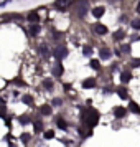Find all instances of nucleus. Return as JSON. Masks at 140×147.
Returning a JSON list of instances; mask_svg holds the SVG:
<instances>
[{
    "instance_id": "nucleus-1",
    "label": "nucleus",
    "mask_w": 140,
    "mask_h": 147,
    "mask_svg": "<svg viewBox=\"0 0 140 147\" xmlns=\"http://www.w3.org/2000/svg\"><path fill=\"white\" fill-rule=\"evenodd\" d=\"M87 10H89V2L87 0H79L76 3V8H74V12H76L78 17H84L87 13Z\"/></svg>"
},
{
    "instance_id": "nucleus-2",
    "label": "nucleus",
    "mask_w": 140,
    "mask_h": 147,
    "mask_svg": "<svg viewBox=\"0 0 140 147\" xmlns=\"http://www.w3.org/2000/svg\"><path fill=\"white\" fill-rule=\"evenodd\" d=\"M97 119H99V117H97V113H96L94 109H89V111L84 114V121H86L89 126H94V124H97Z\"/></svg>"
},
{
    "instance_id": "nucleus-3",
    "label": "nucleus",
    "mask_w": 140,
    "mask_h": 147,
    "mask_svg": "<svg viewBox=\"0 0 140 147\" xmlns=\"http://www.w3.org/2000/svg\"><path fill=\"white\" fill-rule=\"evenodd\" d=\"M73 3H74V0H56V2H54V7H56V8H61V10H64V8L71 7Z\"/></svg>"
},
{
    "instance_id": "nucleus-4",
    "label": "nucleus",
    "mask_w": 140,
    "mask_h": 147,
    "mask_svg": "<svg viewBox=\"0 0 140 147\" xmlns=\"http://www.w3.org/2000/svg\"><path fill=\"white\" fill-rule=\"evenodd\" d=\"M66 55H68V51H66V48H64V47H58V48H54V56H56L58 60L64 58Z\"/></svg>"
},
{
    "instance_id": "nucleus-5",
    "label": "nucleus",
    "mask_w": 140,
    "mask_h": 147,
    "mask_svg": "<svg viewBox=\"0 0 140 147\" xmlns=\"http://www.w3.org/2000/svg\"><path fill=\"white\" fill-rule=\"evenodd\" d=\"M92 15L96 17V18L102 17V15H104V8H102V7H96V8L92 10Z\"/></svg>"
},
{
    "instance_id": "nucleus-6",
    "label": "nucleus",
    "mask_w": 140,
    "mask_h": 147,
    "mask_svg": "<svg viewBox=\"0 0 140 147\" xmlns=\"http://www.w3.org/2000/svg\"><path fill=\"white\" fill-rule=\"evenodd\" d=\"M127 114V111L124 107H115V117H124Z\"/></svg>"
},
{
    "instance_id": "nucleus-7",
    "label": "nucleus",
    "mask_w": 140,
    "mask_h": 147,
    "mask_svg": "<svg viewBox=\"0 0 140 147\" xmlns=\"http://www.w3.org/2000/svg\"><path fill=\"white\" fill-rule=\"evenodd\" d=\"M82 86L84 88H94L96 86V80H92V78H91V80H86L82 83Z\"/></svg>"
},
{
    "instance_id": "nucleus-8",
    "label": "nucleus",
    "mask_w": 140,
    "mask_h": 147,
    "mask_svg": "<svg viewBox=\"0 0 140 147\" xmlns=\"http://www.w3.org/2000/svg\"><path fill=\"white\" fill-rule=\"evenodd\" d=\"M96 33L104 35V33H107V28L104 27V25H96Z\"/></svg>"
},
{
    "instance_id": "nucleus-9",
    "label": "nucleus",
    "mask_w": 140,
    "mask_h": 147,
    "mask_svg": "<svg viewBox=\"0 0 140 147\" xmlns=\"http://www.w3.org/2000/svg\"><path fill=\"white\" fill-rule=\"evenodd\" d=\"M129 109H130L132 113H135V114H140V107L137 106L135 102H130V104H129Z\"/></svg>"
},
{
    "instance_id": "nucleus-10",
    "label": "nucleus",
    "mask_w": 140,
    "mask_h": 147,
    "mask_svg": "<svg viewBox=\"0 0 140 147\" xmlns=\"http://www.w3.org/2000/svg\"><path fill=\"white\" fill-rule=\"evenodd\" d=\"M129 80H130V73H127V71H124V73L120 74V81H122V83H127Z\"/></svg>"
},
{
    "instance_id": "nucleus-11",
    "label": "nucleus",
    "mask_w": 140,
    "mask_h": 147,
    "mask_svg": "<svg viewBox=\"0 0 140 147\" xmlns=\"http://www.w3.org/2000/svg\"><path fill=\"white\" fill-rule=\"evenodd\" d=\"M100 58H102V60L111 58V51H109V50H100Z\"/></svg>"
},
{
    "instance_id": "nucleus-12",
    "label": "nucleus",
    "mask_w": 140,
    "mask_h": 147,
    "mask_svg": "<svg viewBox=\"0 0 140 147\" xmlns=\"http://www.w3.org/2000/svg\"><path fill=\"white\" fill-rule=\"evenodd\" d=\"M40 111H41V114H46V116H48V114H51V107H50V106H41Z\"/></svg>"
},
{
    "instance_id": "nucleus-13",
    "label": "nucleus",
    "mask_w": 140,
    "mask_h": 147,
    "mask_svg": "<svg viewBox=\"0 0 140 147\" xmlns=\"http://www.w3.org/2000/svg\"><path fill=\"white\" fill-rule=\"evenodd\" d=\"M28 20L30 22H38V15L36 13H30L28 15Z\"/></svg>"
},
{
    "instance_id": "nucleus-14",
    "label": "nucleus",
    "mask_w": 140,
    "mask_h": 147,
    "mask_svg": "<svg viewBox=\"0 0 140 147\" xmlns=\"http://www.w3.org/2000/svg\"><path fill=\"white\" fill-rule=\"evenodd\" d=\"M58 126L61 127V129H66L68 124H66V121H63V119H58Z\"/></svg>"
},
{
    "instance_id": "nucleus-15",
    "label": "nucleus",
    "mask_w": 140,
    "mask_h": 147,
    "mask_svg": "<svg viewBox=\"0 0 140 147\" xmlns=\"http://www.w3.org/2000/svg\"><path fill=\"white\" fill-rule=\"evenodd\" d=\"M114 36H115V40H122V38H124V32H115V35H114Z\"/></svg>"
},
{
    "instance_id": "nucleus-16",
    "label": "nucleus",
    "mask_w": 140,
    "mask_h": 147,
    "mask_svg": "<svg viewBox=\"0 0 140 147\" xmlns=\"http://www.w3.org/2000/svg\"><path fill=\"white\" fill-rule=\"evenodd\" d=\"M43 129V124H41V121H36L35 122V131H41Z\"/></svg>"
},
{
    "instance_id": "nucleus-17",
    "label": "nucleus",
    "mask_w": 140,
    "mask_h": 147,
    "mask_svg": "<svg viewBox=\"0 0 140 147\" xmlns=\"http://www.w3.org/2000/svg\"><path fill=\"white\" fill-rule=\"evenodd\" d=\"M132 28L139 30V28H140V20H133V22H132Z\"/></svg>"
},
{
    "instance_id": "nucleus-18",
    "label": "nucleus",
    "mask_w": 140,
    "mask_h": 147,
    "mask_svg": "<svg viewBox=\"0 0 140 147\" xmlns=\"http://www.w3.org/2000/svg\"><path fill=\"white\" fill-rule=\"evenodd\" d=\"M119 96L122 98V99H125V98H127V93H125V89H122V88H120V89H119Z\"/></svg>"
},
{
    "instance_id": "nucleus-19",
    "label": "nucleus",
    "mask_w": 140,
    "mask_h": 147,
    "mask_svg": "<svg viewBox=\"0 0 140 147\" xmlns=\"http://www.w3.org/2000/svg\"><path fill=\"white\" fill-rule=\"evenodd\" d=\"M91 66H92L94 69H99V61H96V60H92V61H91Z\"/></svg>"
},
{
    "instance_id": "nucleus-20",
    "label": "nucleus",
    "mask_w": 140,
    "mask_h": 147,
    "mask_svg": "<svg viewBox=\"0 0 140 147\" xmlns=\"http://www.w3.org/2000/svg\"><path fill=\"white\" fill-rule=\"evenodd\" d=\"M61 73H63V68H61L60 65H58V66L54 68V74H56V76H58V74H61Z\"/></svg>"
},
{
    "instance_id": "nucleus-21",
    "label": "nucleus",
    "mask_w": 140,
    "mask_h": 147,
    "mask_svg": "<svg viewBox=\"0 0 140 147\" xmlns=\"http://www.w3.org/2000/svg\"><path fill=\"white\" fill-rule=\"evenodd\" d=\"M23 101H25V102H27V104H31V96H23Z\"/></svg>"
},
{
    "instance_id": "nucleus-22",
    "label": "nucleus",
    "mask_w": 140,
    "mask_h": 147,
    "mask_svg": "<svg viewBox=\"0 0 140 147\" xmlns=\"http://www.w3.org/2000/svg\"><path fill=\"white\" fill-rule=\"evenodd\" d=\"M53 136H54V132H53V131H48V132H45V137H46V139H51Z\"/></svg>"
},
{
    "instance_id": "nucleus-23",
    "label": "nucleus",
    "mask_w": 140,
    "mask_h": 147,
    "mask_svg": "<svg viewBox=\"0 0 140 147\" xmlns=\"http://www.w3.org/2000/svg\"><path fill=\"white\" fill-rule=\"evenodd\" d=\"M38 30H40V27H38V25H33V27H31V35L38 33Z\"/></svg>"
},
{
    "instance_id": "nucleus-24",
    "label": "nucleus",
    "mask_w": 140,
    "mask_h": 147,
    "mask_svg": "<svg viewBox=\"0 0 140 147\" xmlns=\"http://www.w3.org/2000/svg\"><path fill=\"white\" fill-rule=\"evenodd\" d=\"M41 55L43 56H48L50 55V51H46V47H41Z\"/></svg>"
},
{
    "instance_id": "nucleus-25",
    "label": "nucleus",
    "mask_w": 140,
    "mask_h": 147,
    "mask_svg": "<svg viewBox=\"0 0 140 147\" xmlns=\"http://www.w3.org/2000/svg\"><path fill=\"white\" fill-rule=\"evenodd\" d=\"M91 53H92V51H91V48H84V55H86V56H89Z\"/></svg>"
},
{
    "instance_id": "nucleus-26",
    "label": "nucleus",
    "mask_w": 140,
    "mask_h": 147,
    "mask_svg": "<svg viewBox=\"0 0 140 147\" xmlns=\"http://www.w3.org/2000/svg\"><path fill=\"white\" fill-rule=\"evenodd\" d=\"M45 86H46V88H51V86H53V83H51V81H45Z\"/></svg>"
},
{
    "instance_id": "nucleus-27",
    "label": "nucleus",
    "mask_w": 140,
    "mask_h": 147,
    "mask_svg": "<svg viewBox=\"0 0 140 147\" xmlns=\"http://www.w3.org/2000/svg\"><path fill=\"white\" fill-rule=\"evenodd\" d=\"M132 65H133V66H140V60H133Z\"/></svg>"
},
{
    "instance_id": "nucleus-28",
    "label": "nucleus",
    "mask_w": 140,
    "mask_h": 147,
    "mask_svg": "<svg viewBox=\"0 0 140 147\" xmlns=\"http://www.w3.org/2000/svg\"><path fill=\"white\" fill-rule=\"evenodd\" d=\"M21 139H23V140H28V139H30V136H28V134H23V136H21Z\"/></svg>"
},
{
    "instance_id": "nucleus-29",
    "label": "nucleus",
    "mask_w": 140,
    "mask_h": 147,
    "mask_svg": "<svg viewBox=\"0 0 140 147\" xmlns=\"http://www.w3.org/2000/svg\"><path fill=\"white\" fill-rule=\"evenodd\" d=\"M53 104H54V106H60L61 102H60V99H54V101H53Z\"/></svg>"
},
{
    "instance_id": "nucleus-30",
    "label": "nucleus",
    "mask_w": 140,
    "mask_h": 147,
    "mask_svg": "<svg viewBox=\"0 0 140 147\" xmlns=\"http://www.w3.org/2000/svg\"><path fill=\"white\" fill-rule=\"evenodd\" d=\"M139 10H140V3H139Z\"/></svg>"
}]
</instances>
